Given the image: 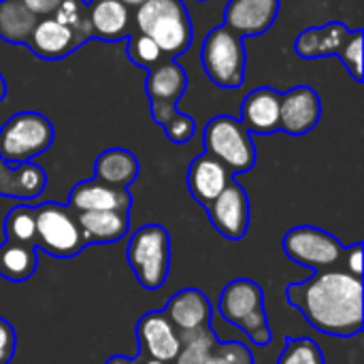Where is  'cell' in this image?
Masks as SVG:
<instances>
[{
  "instance_id": "obj_1",
  "label": "cell",
  "mask_w": 364,
  "mask_h": 364,
  "mask_svg": "<svg viewBox=\"0 0 364 364\" xmlns=\"http://www.w3.org/2000/svg\"><path fill=\"white\" fill-rule=\"evenodd\" d=\"M288 303L322 335L354 337L364 326L363 279L346 271H316L286 290Z\"/></svg>"
},
{
  "instance_id": "obj_2",
  "label": "cell",
  "mask_w": 364,
  "mask_h": 364,
  "mask_svg": "<svg viewBox=\"0 0 364 364\" xmlns=\"http://www.w3.org/2000/svg\"><path fill=\"white\" fill-rule=\"evenodd\" d=\"M134 23L160 47L164 58L175 60L192 45V21L183 0H145L136 6Z\"/></svg>"
},
{
  "instance_id": "obj_3",
  "label": "cell",
  "mask_w": 364,
  "mask_h": 364,
  "mask_svg": "<svg viewBox=\"0 0 364 364\" xmlns=\"http://www.w3.org/2000/svg\"><path fill=\"white\" fill-rule=\"evenodd\" d=\"M218 311L226 322L235 324L252 343H271V328L264 311V292L256 282L235 279L228 286H224Z\"/></svg>"
},
{
  "instance_id": "obj_4",
  "label": "cell",
  "mask_w": 364,
  "mask_h": 364,
  "mask_svg": "<svg viewBox=\"0 0 364 364\" xmlns=\"http://www.w3.org/2000/svg\"><path fill=\"white\" fill-rule=\"evenodd\" d=\"M128 264L145 290H160L171 269V237L160 224H147L128 241Z\"/></svg>"
},
{
  "instance_id": "obj_5",
  "label": "cell",
  "mask_w": 364,
  "mask_h": 364,
  "mask_svg": "<svg viewBox=\"0 0 364 364\" xmlns=\"http://www.w3.org/2000/svg\"><path fill=\"white\" fill-rule=\"evenodd\" d=\"M200 62L205 75L222 90H237L243 85L247 53L243 38L224 23L213 28L200 47Z\"/></svg>"
},
{
  "instance_id": "obj_6",
  "label": "cell",
  "mask_w": 364,
  "mask_h": 364,
  "mask_svg": "<svg viewBox=\"0 0 364 364\" xmlns=\"http://www.w3.org/2000/svg\"><path fill=\"white\" fill-rule=\"evenodd\" d=\"M205 151L220 160L232 175L247 173L256 164V145L252 132L232 115H215L203 130Z\"/></svg>"
},
{
  "instance_id": "obj_7",
  "label": "cell",
  "mask_w": 364,
  "mask_h": 364,
  "mask_svg": "<svg viewBox=\"0 0 364 364\" xmlns=\"http://www.w3.org/2000/svg\"><path fill=\"white\" fill-rule=\"evenodd\" d=\"M53 124L38 111H19L0 126V160L32 162L53 143Z\"/></svg>"
},
{
  "instance_id": "obj_8",
  "label": "cell",
  "mask_w": 364,
  "mask_h": 364,
  "mask_svg": "<svg viewBox=\"0 0 364 364\" xmlns=\"http://www.w3.org/2000/svg\"><path fill=\"white\" fill-rule=\"evenodd\" d=\"M36 235L34 247L53 258H75L85 250V239L77 222V213L66 205L43 203L34 207Z\"/></svg>"
},
{
  "instance_id": "obj_9",
  "label": "cell",
  "mask_w": 364,
  "mask_h": 364,
  "mask_svg": "<svg viewBox=\"0 0 364 364\" xmlns=\"http://www.w3.org/2000/svg\"><path fill=\"white\" fill-rule=\"evenodd\" d=\"M343 250L346 247L339 243L337 237L316 226H296L284 237L286 256L311 271L335 269L341 262Z\"/></svg>"
},
{
  "instance_id": "obj_10",
  "label": "cell",
  "mask_w": 364,
  "mask_h": 364,
  "mask_svg": "<svg viewBox=\"0 0 364 364\" xmlns=\"http://www.w3.org/2000/svg\"><path fill=\"white\" fill-rule=\"evenodd\" d=\"M205 209H207V215H209L213 228L222 237H226L230 241H239L247 235L250 198H247V192L235 179H230L228 186Z\"/></svg>"
},
{
  "instance_id": "obj_11",
  "label": "cell",
  "mask_w": 364,
  "mask_h": 364,
  "mask_svg": "<svg viewBox=\"0 0 364 364\" xmlns=\"http://www.w3.org/2000/svg\"><path fill=\"white\" fill-rule=\"evenodd\" d=\"M322 119V100L309 85H296L282 94L279 130L301 136L314 130Z\"/></svg>"
},
{
  "instance_id": "obj_12",
  "label": "cell",
  "mask_w": 364,
  "mask_h": 364,
  "mask_svg": "<svg viewBox=\"0 0 364 364\" xmlns=\"http://www.w3.org/2000/svg\"><path fill=\"white\" fill-rule=\"evenodd\" d=\"M136 339L141 354L160 363H173L181 348L179 333L164 311L145 314L136 324Z\"/></svg>"
},
{
  "instance_id": "obj_13",
  "label": "cell",
  "mask_w": 364,
  "mask_h": 364,
  "mask_svg": "<svg viewBox=\"0 0 364 364\" xmlns=\"http://www.w3.org/2000/svg\"><path fill=\"white\" fill-rule=\"evenodd\" d=\"M279 0H228L224 9V26L241 38L264 34L277 19Z\"/></svg>"
},
{
  "instance_id": "obj_14",
  "label": "cell",
  "mask_w": 364,
  "mask_h": 364,
  "mask_svg": "<svg viewBox=\"0 0 364 364\" xmlns=\"http://www.w3.org/2000/svg\"><path fill=\"white\" fill-rule=\"evenodd\" d=\"M70 211H130L132 196L128 188H115L109 183H102L98 179H85L79 181L70 194L68 205Z\"/></svg>"
},
{
  "instance_id": "obj_15",
  "label": "cell",
  "mask_w": 364,
  "mask_h": 364,
  "mask_svg": "<svg viewBox=\"0 0 364 364\" xmlns=\"http://www.w3.org/2000/svg\"><path fill=\"white\" fill-rule=\"evenodd\" d=\"M83 43L85 41L73 28L60 23L51 15H45V17H38L26 45L32 49L34 55L43 60H62L70 55L77 47H81Z\"/></svg>"
},
{
  "instance_id": "obj_16",
  "label": "cell",
  "mask_w": 364,
  "mask_h": 364,
  "mask_svg": "<svg viewBox=\"0 0 364 364\" xmlns=\"http://www.w3.org/2000/svg\"><path fill=\"white\" fill-rule=\"evenodd\" d=\"M282 94L273 87H256L241 102L239 122L256 134H271L279 130Z\"/></svg>"
},
{
  "instance_id": "obj_17",
  "label": "cell",
  "mask_w": 364,
  "mask_h": 364,
  "mask_svg": "<svg viewBox=\"0 0 364 364\" xmlns=\"http://www.w3.org/2000/svg\"><path fill=\"white\" fill-rule=\"evenodd\" d=\"M164 316L171 320L177 333H188L209 326L213 318V307L200 290L186 288L168 299L164 307Z\"/></svg>"
},
{
  "instance_id": "obj_18",
  "label": "cell",
  "mask_w": 364,
  "mask_h": 364,
  "mask_svg": "<svg viewBox=\"0 0 364 364\" xmlns=\"http://www.w3.org/2000/svg\"><path fill=\"white\" fill-rule=\"evenodd\" d=\"M232 179V173L207 151L196 156L188 168V190L196 203L207 207Z\"/></svg>"
},
{
  "instance_id": "obj_19",
  "label": "cell",
  "mask_w": 364,
  "mask_h": 364,
  "mask_svg": "<svg viewBox=\"0 0 364 364\" xmlns=\"http://www.w3.org/2000/svg\"><path fill=\"white\" fill-rule=\"evenodd\" d=\"M47 173L34 162H4L0 160V196L17 200H34L45 192Z\"/></svg>"
},
{
  "instance_id": "obj_20",
  "label": "cell",
  "mask_w": 364,
  "mask_h": 364,
  "mask_svg": "<svg viewBox=\"0 0 364 364\" xmlns=\"http://www.w3.org/2000/svg\"><path fill=\"white\" fill-rule=\"evenodd\" d=\"M85 9L94 38L115 43L130 34V6L122 0H92Z\"/></svg>"
},
{
  "instance_id": "obj_21",
  "label": "cell",
  "mask_w": 364,
  "mask_h": 364,
  "mask_svg": "<svg viewBox=\"0 0 364 364\" xmlns=\"http://www.w3.org/2000/svg\"><path fill=\"white\" fill-rule=\"evenodd\" d=\"M186 87H188V73L173 58H164L162 62L149 68L145 81L149 105H177L179 98L186 94Z\"/></svg>"
},
{
  "instance_id": "obj_22",
  "label": "cell",
  "mask_w": 364,
  "mask_h": 364,
  "mask_svg": "<svg viewBox=\"0 0 364 364\" xmlns=\"http://www.w3.org/2000/svg\"><path fill=\"white\" fill-rule=\"evenodd\" d=\"M350 28L341 21H331L318 28H307L299 34L296 43H294V51L296 55L305 58V60H314V58H328V55H337L343 47V43L350 36Z\"/></svg>"
},
{
  "instance_id": "obj_23",
  "label": "cell",
  "mask_w": 364,
  "mask_h": 364,
  "mask_svg": "<svg viewBox=\"0 0 364 364\" xmlns=\"http://www.w3.org/2000/svg\"><path fill=\"white\" fill-rule=\"evenodd\" d=\"M85 243H115L130 230V211H81L77 213Z\"/></svg>"
},
{
  "instance_id": "obj_24",
  "label": "cell",
  "mask_w": 364,
  "mask_h": 364,
  "mask_svg": "<svg viewBox=\"0 0 364 364\" xmlns=\"http://www.w3.org/2000/svg\"><path fill=\"white\" fill-rule=\"evenodd\" d=\"M139 177V160L130 149L124 147H111L105 149L96 162H94V179L115 186V188H128Z\"/></svg>"
},
{
  "instance_id": "obj_25",
  "label": "cell",
  "mask_w": 364,
  "mask_h": 364,
  "mask_svg": "<svg viewBox=\"0 0 364 364\" xmlns=\"http://www.w3.org/2000/svg\"><path fill=\"white\" fill-rule=\"evenodd\" d=\"M38 267V250L30 243L4 241L0 245V277L11 284L28 282Z\"/></svg>"
},
{
  "instance_id": "obj_26",
  "label": "cell",
  "mask_w": 364,
  "mask_h": 364,
  "mask_svg": "<svg viewBox=\"0 0 364 364\" xmlns=\"http://www.w3.org/2000/svg\"><path fill=\"white\" fill-rule=\"evenodd\" d=\"M38 15L32 13L23 0H0V38L15 45H26Z\"/></svg>"
},
{
  "instance_id": "obj_27",
  "label": "cell",
  "mask_w": 364,
  "mask_h": 364,
  "mask_svg": "<svg viewBox=\"0 0 364 364\" xmlns=\"http://www.w3.org/2000/svg\"><path fill=\"white\" fill-rule=\"evenodd\" d=\"M181 339V348L177 358L173 360L175 364H205L207 358L213 354L218 337L209 326L196 328V331H188V333H179Z\"/></svg>"
},
{
  "instance_id": "obj_28",
  "label": "cell",
  "mask_w": 364,
  "mask_h": 364,
  "mask_svg": "<svg viewBox=\"0 0 364 364\" xmlns=\"http://www.w3.org/2000/svg\"><path fill=\"white\" fill-rule=\"evenodd\" d=\"M34 235H36L34 207H28V205L13 207L4 218V237H6V241L34 245Z\"/></svg>"
},
{
  "instance_id": "obj_29",
  "label": "cell",
  "mask_w": 364,
  "mask_h": 364,
  "mask_svg": "<svg viewBox=\"0 0 364 364\" xmlns=\"http://www.w3.org/2000/svg\"><path fill=\"white\" fill-rule=\"evenodd\" d=\"M126 53H128L130 62H134L136 66L147 68V70L164 60V53L160 51V47L147 34H143L139 30H132L128 34V51Z\"/></svg>"
},
{
  "instance_id": "obj_30",
  "label": "cell",
  "mask_w": 364,
  "mask_h": 364,
  "mask_svg": "<svg viewBox=\"0 0 364 364\" xmlns=\"http://www.w3.org/2000/svg\"><path fill=\"white\" fill-rule=\"evenodd\" d=\"M51 17H55L60 23L73 28L83 41L92 38L90 21H87V9L81 0H62L58 4V9L51 13Z\"/></svg>"
},
{
  "instance_id": "obj_31",
  "label": "cell",
  "mask_w": 364,
  "mask_h": 364,
  "mask_svg": "<svg viewBox=\"0 0 364 364\" xmlns=\"http://www.w3.org/2000/svg\"><path fill=\"white\" fill-rule=\"evenodd\" d=\"M279 364H324V354L320 346L311 339L288 337L286 348L279 356Z\"/></svg>"
},
{
  "instance_id": "obj_32",
  "label": "cell",
  "mask_w": 364,
  "mask_h": 364,
  "mask_svg": "<svg viewBox=\"0 0 364 364\" xmlns=\"http://www.w3.org/2000/svg\"><path fill=\"white\" fill-rule=\"evenodd\" d=\"M363 30L360 28H356V30H352L350 32V36H348V41L343 43V47H341V51L337 53L339 58H341V62H343V66H346V70L352 75V79L356 81V83H363L364 75H363Z\"/></svg>"
},
{
  "instance_id": "obj_33",
  "label": "cell",
  "mask_w": 364,
  "mask_h": 364,
  "mask_svg": "<svg viewBox=\"0 0 364 364\" xmlns=\"http://www.w3.org/2000/svg\"><path fill=\"white\" fill-rule=\"evenodd\" d=\"M162 128H164L168 141H173V143H177V145H183V143H188V141L194 136V132H196V122H194V117H190V115H186V113H181V111L177 109V111L162 124Z\"/></svg>"
},
{
  "instance_id": "obj_34",
  "label": "cell",
  "mask_w": 364,
  "mask_h": 364,
  "mask_svg": "<svg viewBox=\"0 0 364 364\" xmlns=\"http://www.w3.org/2000/svg\"><path fill=\"white\" fill-rule=\"evenodd\" d=\"M215 350L226 358V363L228 364H254L252 352H250L243 343H237V341L222 343V341H218Z\"/></svg>"
},
{
  "instance_id": "obj_35",
  "label": "cell",
  "mask_w": 364,
  "mask_h": 364,
  "mask_svg": "<svg viewBox=\"0 0 364 364\" xmlns=\"http://www.w3.org/2000/svg\"><path fill=\"white\" fill-rule=\"evenodd\" d=\"M15 346H17V337L13 326L4 318H0V364H9L13 360Z\"/></svg>"
},
{
  "instance_id": "obj_36",
  "label": "cell",
  "mask_w": 364,
  "mask_h": 364,
  "mask_svg": "<svg viewBox=\"0 0 364 364\" xmlns=\"http://www.w3.org/2000/svg\"><path fill=\"white\" fill-rule=\"evenodd\" d=\"M341 260L346 262V273L363 279V243H354L348 250H343Z\"/></svg>"
},
{
  "instance_id": "obj_37",
  "label": "cell",
  "mask_w": 364,
  "mask_h": 364,
  "mask_svg": "<svg viewBox=\"0 0 364 364\" xmlns=\"http://www.w3.org/2000/svg\"><path fill=\"white\" fill-rule=\"evenodd\" d=\"M60 2H62V0H23V4H26L32 13H36L38 17L51 15V13L58 9Z\"/></svg>"
},
{
  "instance_id": "obj_38",
  "label": "cell",
  "mask_w": 364,
  "mask_h": 364,
  "mask_svg": "<svg viewBox=\"0 0 364 364\" xmlns=\"http://www.w3.org/2000/svg\"><path fill=\"white\" fill-rule=\"evenodd\" d=\"M215 346H218V343H215ZM205 364H228V363H226V358H224L218 350H213V354L207 358V363Z\"/></svg>"
},
{
  "instance_id": "obj_39",
  "label": "cell",
  "mask_w": 364,
  "mask_h": 364,
  "mask_svg": "<svg viewBox=\"0 0 364 364\" xmlns=\"http://www.w3.org/2000/svg\"><path fill=\"white\" fill-rule=\"evenodd\" d=\"M134 364H168V363H160V360H154V358H149V356H145V354H141L139 352V356L136 358H132Z\"/></svg>"
},
{
  "instance_id": "obj_40",
  "label": "cell",
  "mask_w": 364,
  "mask_h": 364,
  "mask_svg": "<svg viewBox=\"0 0 364 364\" xmlns=\"http://www.w3.org/2000/svg\"><path fill=\"white\" fill-rule=\"evenodd\" d=\"M105 364H134L132 358H124V356H111Z\"/></svg>"
},
{
  "instance_id": "obj_41",
  "label": "cell",
  "mask_w": 364,
  "mask_h": 364,
  "mask_svg": "<svg viewBox=\"0 0 364 364\" xmlns=\"http://www.w3.org/2000/svg\"><path fill=\"white\" fill-rule=\"evenodd\" d=\"M4 96H6V81H4V77L0 73V102L4 100Z\"/></svg>"
},
{
  "instance_id": "obj_42",
  "label": "cell",
  "mask_w": 364,
  "mask_h": 364,
  "mask_svg": "<svg viewBox=\"0 0 364 364\" xmlns=\"http://www.w3.org/2000/svg\"><path fill=\"white\" fill-rule=\"evenodd\" d=\"M122 2H124L126 6H134V9H136V6H141L145 0H122Z\"/></svg>"
},
{
  "instance_id": "obj_43",
  "label": "cell",
  "mask_w": 364,
  "mask_h": 364,
  "mask_svg": "<svg viewBox=\"0 0 364 364\" xmlns=\"http://www.w3.org/2000/svg\"><path fill=\"white\" fill-rule=\"evenodd\" d=\"M196 2H207V0H196Z\"/></svg>"
}]
</instances>
